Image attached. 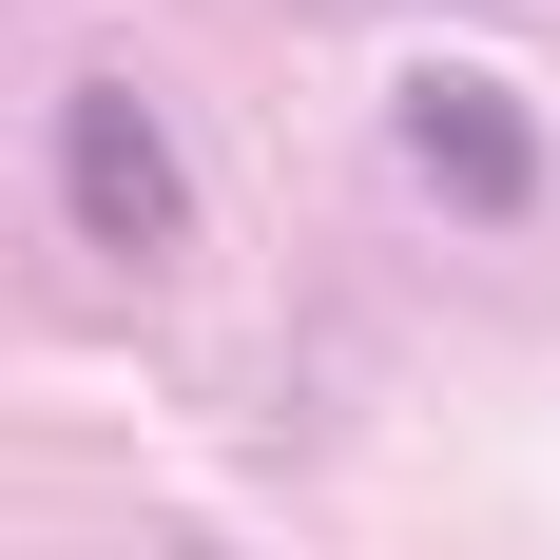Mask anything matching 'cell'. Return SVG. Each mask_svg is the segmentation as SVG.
<instances>
[{"mask_svg":"<svg viewBox=\"0 0 560 560\" xmlns=\"http://www.w3.org/2000/svg\"><path fill=\"white\" fill-rule=\"evenodd\" d=\"M58 194H78V232H97L116 271H174L194 252V174H174V136H155L136 78H78L58 97Z\"/></svg>","mask_w":560,"mask_h":560,"instance_id":"6da1fadb","label":"cell"},{"mask_svg":"<svg viewBox=\"0 0 560 560\" xmlns=\"http://www.w3.org/2000/svg\"><path fill=\"white\" fill-rule=\"evenodd\" d=\"M406 174H425L445 213H541V116L445 58V78H406Z\"/></svg>","mask_w":560,"mask_h":560,"instance_id":"7a4b0ae2","label":"cell"}]
</instances>
